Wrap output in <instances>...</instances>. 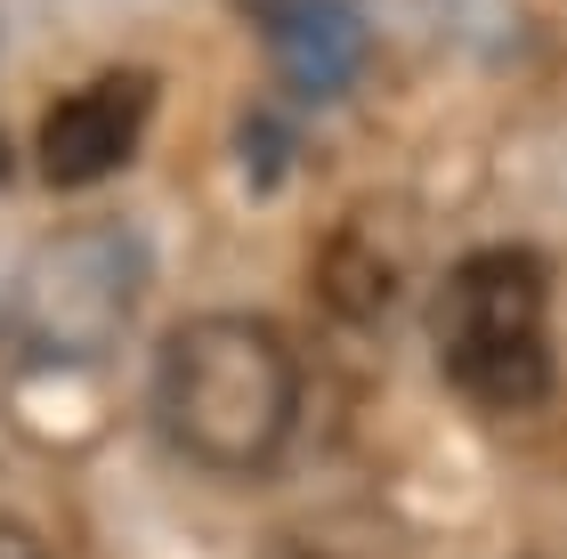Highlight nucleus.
Wrapping results in <instances>:
<instances>
[{"mask_svg": "<svg viewBox=\"0 0 567 559\" xmlns=\"http://www.w3.org/2000/svg\"><path fill=\"white\" fill-rule=\"evenodd\" d=\"M430 341L446 381L486 414L551 397V268L519 244L454 260L430 309Z\"/></svg>", "mask_w": 567, "mask_h": 559, "instance_id": "2", "label": "nucleus"}, {"mask_svg": "<svg viewBox=\"0 0 567 559\" xmlns=\"http://www.w3.org/2000/svg\"><path fill=\"white\" fill-rule=\"evenodd\" d=\"M300 365L260 317H187L154 358V429L195 470L251 478L292 446Z\"/></svg>", "mask_w": 567, "mask_h": 559, "instance_id": "1", "label": "nucleus"}, {"mask_svg": "<svg viewBox=\"0 0 567 559\" xmlns=\"http://www.w3.org/2000/svg\"><path fill=\"white\" fill-rule=\"evenodd\" d=\"M146 122H154V73L114 65V73H97V82H82L73 97H58V106L41 114L33 170L49 187H97L138 155Z\"/></svg>", "mask_w": 567, "mask_h": 559, "instance_id": "3", "label": "nucleus"}, {"mask_svg": "<svg viewBox=\"0 0 567 559\" xmlns=\"http://www.w3.org/2000/svg\"><path fill=\"white\" fill-rule=\"evenodd\" d=\"M0 559H41V551H33V544H24V536H17V527H0Z\"/></svg>", "mask_w": 567, "mask_h": 559, "instance_id": "5", "label": "nucleus"}, {"mask_svg": "<svg viewBox=\"0 0 567 559\" xmlns=\"http://www.w3.org/2000/svg\"><path fill=\"white\" fill-rule=\"evenodd\" d=\"M276 41H284V58H292L300 90H332V82H349V65H357V17L332 9V0H284Z\"/></svg>", "mask_w": 567, "mask_h": 559, "instance_id": "4", "label": "nucleus"}, {"mask_svg": "<svg viewBox=\"0 0 567 559\" xmlns=\"http://www.w3.org/2000/svg\"><path fill=\"white\" fill-rule=\"evenodd\" d=\"M9 170H17V146H9V131H0V179H9Z\"/></svg>", "mask_w": 567, "mask_h": 559, "instance_id": "6", "label": "nucleus"}]
</instances>
